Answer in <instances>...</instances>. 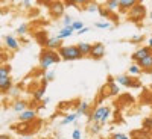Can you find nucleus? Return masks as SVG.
<instances>
[{"instance_id": "7c9ffc66", "label": "nucleus", "mask_w": 152, "mask_h": 139, "mask_svg": "<svg viewBox=\"0 0 152 139\" xmlns=\"http://www.w3.org/2000/svg\"><path fill=\"white\" fill-rule=\"evenodd\" d=\"M111 139H129L128 135H125V133H116V135H113Z\"/></svg>"}, {"instance_id": "ea45409f", "label": "nucleus", "mask_w": 152, "mask_h": 139, "mask_svg": "<svg viewBox=\"0 0 152 139\" xmlns=\"http://www.w3.org/2000/svg\"><path fill=\"white\" fill-rule=\"evenodd\" d=\"M23 5L26 6V8H31V5H32V3H31V2H23Z\"/></svg>"}, {"instance_id": "72a5a7b5", "label": "nucleus", "mask_w": 152, "mask_h": 139, "mask_svg": "<svg viewBox=\"0 0 152 139\" xmlns=\"http://www.w3.org/2000/svg\"><path fill=\"white\" fill-rule=\"evenodd\" d=\"M100 132V124L99 122H94L91 125V133H99Z\"/></svg>"}, {"instance_id": "f8f14e48", "label": "nucleus", "mask_w": 152, "mask_h": 139, "mask_svg": "<svg viewBox=\"0 0 152 139\" xmlns=\"http://www.w3.org/2000/svg\"><path fill=\"white\" fill-rule=\"evenodd\" d=\"M5 44H6V47L11 48V50H18V47H20L18 40H17L15 36H12V35H8V36L5 38Z\"/></svg>"}, {"instance_id": "f03ea898", "label": "nucleus", "mask_w": 152, "mask_h": 139, "mask_svg": "<svg viewBox=\"0 0 152 139\" xmlns=\"http://www.w3.org/2000/svg\"><path fill=\"white\" fill-rule=\"evenodd\" d=\"M58 55L64 60H76V59L82 58V55L79 53V50H78L76 45H62L58 50Z\"/></svg>"}, {"instance_id": "ddd939ff", "label": "nucleus", "mask_w": 152, "mask_h": 139, "mask_svg": "<svg viewBox=\"0 0 152 139\" xmlns=\"http://www.w3.org/2000/svg\"><path fill=\"white\" fill-rule=\"evenodd\" d=\"M78 117L81 115H88V118L91 117V112H90V104H88V102H81L79 103V107H78Z\"/></svg>"}, {"instance_id": "2eb2a0df", "label": "nucleus", "mask_w": 152, "mask_h": 139, "mask_svg": "<svg viewBox=\"0 0 152 139\" xmlns=\"http://www.w3.org/2000/svg\"><path fill=\"white\" fill-rule=\"evenodd\" d=\"M12 109H14V112L21 113L23 110L28 109V102H24V100H15L14 104H12Z\"/></svg>"}, {"instance_id": "0eeeda50", "label": "nucleus", "mask_w": 152, "mask_h": 139, "mask_svg": "<svg viewBox=\"0 0 152 139\" xmlns=\"http://www.w3.org/2000/svg\"><path fill=\"white\" fill-rule=\"evenodd\" d=\"M35 118H37V110L34 109H26L21 113H18V120L21 122H29V121H34Z\"/></svg>"}, {"instance_id": "79ce46f5", "label": "nucleus", "mask_w": 152, "mask_h": 139, "mask_svg": "<svg viewBox=\"0 0 152 139\" xmlns=\"http://www.w3.org/2000/svg\"><path fill=\"white\" fill-rule=\"evenodd\" d=\"M49 102H50V98H44L43 100V104H49Z\"/></svg>"}, {"instance_id": "4be33fe9", "label": "nucleus", "mask_w": 152, "mask_h": 139, "mask_svg": "<svg viewBox=\"0 0 152 139\" xmlns=\"http://www.w3.org/2000/svg\"><path fill=\"white\" fill-rule=\"evenodd\" d=\"M119 9V0H108L107 2V11H116Z\"/></svg>"}, {"instance_id": "e433bc0d", "label": "nucleus", "mask_w": 152, "mask_h": 139, "mask_svg": "<svg viewBox=\"0 0 152 139\" xmlns=\"http://www.w3.org/2000/svg\"><path fill=\"white\" fill-rule=\"evenodd\" d=\"M142 41V36L140 35H134L132 36V42H140Z\"/></svg>"}, {"instance_id": "a878e982", "label": "nucleus", "mask_w": 152, "mask_h": 139, "mask_svg": "<svg viewBox=\"0 0 152 139\" xmlns=\"http://www.w3.org/2000/svg\"><path fill=\"white\" fill-rule=\"evenodd\" d=\"M140 71H142V70H140V67H138L137 64L129 67V74H134V76H137V74H140Z\"/></svg>"}, {"instance_id": "5701e85b", "label": "nucleus", "mask_w": 152, "mask_h": 139, "mask_svg": "<svg viewBox=\"0 0 152 139\" xmlns=\"http://www.w3.org/2000/svg\"><path fill=\"white\" fill-rule=\"evenodd\" d=\"M108 83H110V89H111L110 94H111V95H117V94H119V86L113 82V79H108Z\"/></svg>"}, {"instance_id": "c756f323", "label": "nucleus", "mask_w": 152, "mask_h": 139, "mask_svg": "<svg viewBox=\"0 0 152 139\" xmlns=\"http://www.w3.org/2000/svg\"><path fill=\"white\" fill-rule=\"evenodd\" d=\"M17 33H18V35H24V33H28V24H21V26L17 29Z\"/></svg>"}, {"instance_id": "6ab92c4d", "label": "nucleus", "mask_w": 152, "mask_h": 139, "mask_svg": "<svg viewBox=\"0 0 152 139\" xmlns=\"http://www.w3.org/2000/svg\"><path fill=\"white\" fill-rule=\"evenodd\" d=\"M44 94H46V86L37 88V91H34V100L35 102H40V100L44 97Z\"/></svg>"}, {"instance_id": "f257e3e1", "label": "nucleus", "mask_w": 152, "mask_h": 139, "mask_svg": "<svg viewBox=\"0 0 152 139\" xmlns=\"http://www.w3.org/2000/svg\"><path fill=\"white\" fill-rule=\"evenodd\" d=\"M59 59H61V58H59L58 52L44 48L43 52H41V56H40V67H41L43 70H49L52 65L58 64Z\"/></svg>"}, {"instance_id": "9d476101", "label": "nucleus", "mask_w": 152, "mask_h": 139, "mask_svg": "<svg viewBox=\"0 0 152 139\" xmlns=\"http://www.w3.org/2000/svg\"><path fill=\"white\" fill-rule=\"evenodd\" d=\"M137 65L140 67V70H143V71H152V53L149 56H146L145 59L138 60Z\"/></svg>"}, {"instance_id": "6e6552de", "label": "nucleus", "mask_w": 152, "mask_h": 139, "mask_svg": "<svg viewBox=\"0 0 152 139\" xmlns=\"http://www.w3.org/2000/svg\"><path fill=\"white\" fill-rule=\"evenodd\" d=\"M64 3H61V2H52V3H49V9L50 12H52V15L55 17H61L62 15V12H64Z\"/></svg>"}, {"instance_id": "f704fd0d", "label": "nucleus", "mask_w": 152, "mask_h": 139, "mask_svg": "<svg viewBox=\"0 0 152 139\" xmlns=\"http://www.w3.org/2000/svg\"><path fill=\"white\" fill-rule=\"evenodd\" d=\"M18 92H20V89H18V88H15V86H12L11 89H9V94H11L12 97H17Z\"/></svg>"}, {"instance_id": "c85d7f7f", "label": "nucleus", "mask_w": 152, "mask_h": 139, "mask_svg": "<svg viewBox=\"0 0 152 139\" xmlns=\"http://www.w3.org/2000/svg\"><path fill=\"white\" fill-rule=\"evenodd\" d=\"M143 127H145V130H146V129H148V130L152 129V118H146V120L143 121Z\"/></svg>"}, {"instance_id": "473e14b6", "label": "nucleus", "mask_w": 152, "mask_h": 139, "mask_svg": "<svg viewBox=\"0 0 152 139\" xmlns=\"http://www.w3.org/2000/svg\"><path fill=\"white\" fill-rule=\"evenodd\" d=\"M99 14H100V17H104V18H107V17H110V12L107 11V9H104V8H99Z\"/></svg>"}, {"instance_id": "7ed1b4c3", "label": "nucleus", "mask_w": 152, "mask_h": 139, "mask_svg": "<svg viewBox=\"0 0 152 139\" xmlns=\"http://www.w3.org/2000/svg\"><path fill=\"white\" fill-rule=\"evenodd\" d=\"M110 117H111V107H108V106H99L91 113L90 120L94 121V122H99V124L100 122L104 124V122H107L110 120Z\"/></svg>"}, {"instance_id": "4c0bfd02", "label": "nucleus", "mask_w": 152, "mask_h": 139, "mask_svg": "<svg viewBox=\"0 0 152 139\" xmlns=\"http://www.w3.org/2000/svg\"><path fill=\"white\" fill-rule=\"evenodd\" d=\"M88 30H90V29H88V27H82L81 30H78V35H84V33H87Z\"/></svg>"}, {"instance_id": "aec40b11", "label": "nucleus", "mask_w": 152, "mask_h": 139, "mask_svg": "<svg viewBox=\"0 0 152 139\" xmlns=\"http://www.w3.org/2000/svg\"><path fill=\"white\" fill-rule=\"evenodd\" d=\"M9 74H11V67L6 64H0V79L8 77Z\"/></svg>"}, {"instance_id": "20e7f679", "label": "nucleus", "mask_w": 152, "mask_h": 139, "mask_svg": "<svg viewBox=\"0 0 152 139\" xmlns=\"http://www.w3.org/2000/svg\"><path fill=\"white\" fill-rule=\"evenodd\" d=\"M145 17H146V8H145V5H142L140 2H137L129 9V18L132 21H135V23H140Z\"/></svg>"}, {"instance_id": "a211bd4d", "label": "nucleus", "mask_w": 152, "mask_h": 139, "mask_svg": "<svg viewBox=\"0 0 152 139\" xmlns=\"http://www.w3.org/2000/svg\"><path fill=\"white\" fill-rule=\"evenodd\" d=\"M72 35H73L72 26H66V27H62V29L59 30L58 38H59V40H64V38H69V36H72Z\"/></svg>"}, {"instance_id": "423d86ee", "label": "nucleus", "mask_w": 152, "mask_h": 139, "mask_svg": "<svg viewBox=\"0 0 152 139\" xmlns=\"http://www.w3.org/2000/svg\"><path fill=\"white\" fill-rule=\"evenodd\" d=\"M62 47V41L58 36H52L46 40V48L47 50H53V52H58V50Z\"/></svg>"}, {"instance_id": "412c9836", "label": "nucleus", "mask_w": 152, "mask_h": 139, "mask_svg": "<svg viewBox=\"0 0 152 139\" xmlns=\"http://www.w3.org/2000/svg\"><path fill=\"white\" fill-rule=\"evenodd\" d=\"M76 118H78V113H69V115L61 121V125H67V124H70V122H75Z\"/></svg>"}, {"instance_id": "4468645a", "label": "nucleus", "mask_w": 152, "mask_h": 139, "mask_svg": "<svg viewBox=\"0 0 152 139\" xmlns=\"http://www.w3.org/2000/svg\"><path fill=\"white\" fill-rule=\"evenodd\" d=\"M116 82L122 86H126V88H131L134 86V82H132V77H129V76H119V77H116Z\"/></svg>"}, {"instance_id": "58836bf2", "label": "nucleus", "mask_w": 152, "mask_h": 139, "mask_svg": "<svg viewBox=\"0 0 152 139\" xmlns=\"http://www.w3.org/2000/svg\"><path fill=\"white\" fill-rule=\"evenodd\" d=\"M0 139H11V136H8V135H0Z\"/></svg>"}, {"instance_id": "c9c22d12", "label": "nucleus", "mask_w": 152, "mask_h": 139, "mask_svg": "<svg viewBox=\"0 0 152 139\" xmlns=\"http://www.w3.org/2000/svg\"><path fill=\"white\" fill-rule=\"evenodd\" d=\"M53 76H55V74H53V71H47V73H46V76H44V79H46L47 82H50V80H53Z\"/></svg>"}, {"instance_id": "1a4fd4ad", "label": "nucleus", "mask_w": 152, "mask_h": 139, "mask_svg": "<svg viewBox=\"0 0 152 139\" xmlns=\"http://www.w3.org/2000/svg\"><path fill=\"white\" fill-rule=\"evenodd\" d=\"M152 53V50L149 48V47H142V48H138L137 52L132 55V59L135 60V62H138V60H142V59H145L146 56H149Z\"/></svg>"}, {"instance_id": "f3484780", "label": "nucleus", "mask_w": 152, "mask_h": 139, "mask_svg": "<svg viewBox=\"0 0 152 139\" xmlns=\"http://www.w3.org/2000/svg\"><path fill=\"white\" fill-rule=\"evenodd\" d=\"M137 3V0H119V9L128 11Z\"/></svg>"}, {"instance_id": "9b49d317", "label": "nucleus", "mask_w": 152, "mask_h": 139, "mask_svg": "<svg viewBox=\"0 0 152 139\" xmlns=\"http://www.w3.org/2000/svg\"><path fill=\"white\" fill-rule=\"evenodd\" d=\"M11 88H12V79H11V76L0 79V92H9Z\"/></svg>"}, {"instance_id": "a19ab883", "label": "nucleus", "mask_w": 152, "mask_h": 139, "mask_svg": "<svg viewBox=\"0 0 152 139\" xmlns=\"http://www.w3.org/2000/svg\"><path fill=\"white\" fill-rule=\"evenodd\" d=\"M148 47L152 50V36H151V40H149V42H148Z\"/></svg>"}, {"instance_id": "39448f33", "label": "nucleus", "mask_w": 152, "mask_h": 139, "mask_svg": "<svg viewBox=\"0 0 152 139\" xmlns=\"http://www.w3.org/2000/svg\"><path fill=\"white\" fill-rule=\"evenodd\" d=\"M88 56H91L93 59H102L105 56V45L102 42H96L91 45V52Z\"/></svg>"}, {"instance_id": "bb28decb", "label": "nucleus", "mask_w": 152, "mask_h": 139, "mask_svg": "<svg viewBox=\"0 0 152 139\" xmlns=\"http://www.w3.org/2000/svg\"><path fill=\"white\" fill-rule=\"evenodd\" d=\"M82 27H84L82 21H73V23H72V29H73V32H75V30H81Z\"/></svg>"}, {"instance_id": "b1692460", "label": "nucleus", "mask_w": 152, "mask_h": 139, "mask_svg": "<svg viewBox=\"0 0 152 139\" xmlns=\"http://www.w3.org/2000/svg\"><path fill=\"white\" fill-rule=\"evenodd\" d=\"M72 23H73V17L72 15H64V18H62V24H64V27L66 26H72Z\"/></svg>"}, {"instance_id": "393cba45", "label": "nucleus", "mask_w": 152, "mask_h": 139, "mask_svg": "<svg viewBox=\"0 0 152 139\" xmlns=\"http://www.w3.org/2000/svg\"><path fill=\"white\" fill-rule=\"evenodd\" d=\"M110 26H111L110 21H97V23H96V27H99V29H107V27H110Z\"/></svg>"}, {"instance_id": "2f4dec72", "label": "nucleus", "mask_w": 152, "mask_h": 139, "mask_svg": "<svg viewBox=\"0 0 152 139\" xmlns=\"http://www.w3.org/2000/svg\"><path fill=\"white\" fill-rule=\"evenodd\" d=\"M81 136H82V133H81L79 129H75V130H73V133H72V139H81Z\"/></svg>"}, {"instance_id": "dca6fc26", "label": "nucleus", "mask_w": 152, "mask_h": 139, "mask_svg": "<svg viewBox=\"0 0 152 139\" xmlns=\"http://www.w3.org/2000/svg\"><path fill=\"white\" fill-rule=\"evenodd\" d=\"M76 47H78L79 53H81L82 56H85V55H90V52H91V44H90V42H79Z\"/></svg>"}, {"instance_id": "cd10ccee", "label": "nucleus", "mask_w": 152, "mask_h": 139, "mask_svg": "<svg viewBox=\"0 0 152 139\" xmlns=\"http://www.w3.org/2000/svg\"><path fill=\"white\" fill-rule=\"evenodd\" d=\"M87 11H88V12H97V11H99V6H97L96 3H93V2H91V3H88Z\"/></svg>"}, {"instance_id": "37998d69", "label": "nucleus", "mask_w": 152, "mask_h": 139, "mask_svg": "<svg viewBox=\"0 0 152 139\" xmlns=\"http://www.w3.org/2000/svg\"><path fill=\"white\" fill-rule=\"evenodd\" d=\"M149 17H151V20H152V11H151V14H149Z\"/></svg>"}]
</instances>
